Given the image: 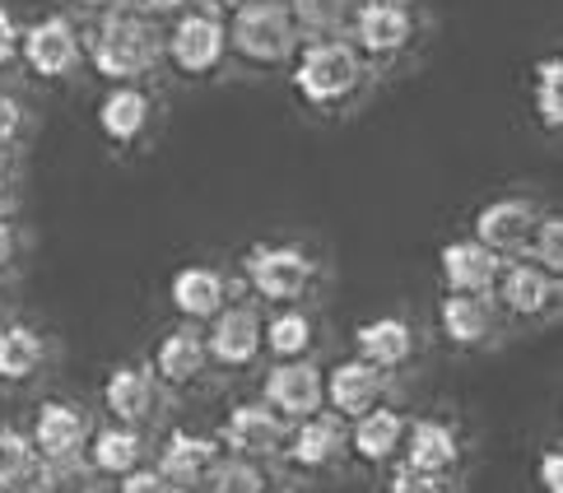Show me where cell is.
Segmentation results:
<instances>
[{
  "mask_svg": "<svg viewBox=\"0 0 563 493\" xmlns=\"http://www.w3.org/2000/svg\"><path fill=\"white\" fill-rule=\"evenodd\" d=\"M89 61L112 85H135L164 61V33H158L154 14L135 5H112L98 19L89 37Z\"/></svg>",
  "mask_w": 563,
  "mask_h": 493,
  "instance_id": "1",
  "label": "cell"
},
{
  "mask_svg": "<svg viewBox=\"0 0 563 493\" xmlns=\"http://www.w3.org/2000/svg\"><path fill=\"white\" fill-rule=\"evenodd\" d=\"M368 66L350 37H308V47L294 52V89L312 108H340L364 89Z\"/></svg>",
  "mask_w": 563,
  "mask_h": 493,
  "instance_id": "2",
  "label": "cell"
},
{
  "mask_svg": "<svg viewBox=\"0 0 563 493\" xmlns=\"http://www.w3.org/2000/svg\"><path fill=\"white\" fill-rule=\"evenodd\" d=\"M233 5V24L229 29V47L252 66H285L298 52V29L285 10V0H229Z\"/></svg>",
  "mask_w": 563,
  "mask_h": 493,
  "instance_id": "3",
  "label": "cell"
},
{
  "mask_svg": "<svg viewBox=\"0 0 563 493\" xmlns=\"http://www.w3.org/2000/svg\"><path fill=\"white\" fill-rule=\"evenodd\" d=\"M243 280L252 284V293L261 303L275 307H294L298 299H308L317 284V261L303 247L289 243H261L243 256Z\"/></svg>",
  "mask_w": 563,
  "mask_h": 493,
  "instance_id": "4",
  "label": "cell"
},
{
  "mask_svg": "<svg viewBox=\"0 0 563 493\" xmlns=\"http://www.w3.org/2000/svg\"><path fill=\"white\" fill-rule=\"evenodd\" d=\"M219 447L229 451V457H247V461H279L285 457V442H289V419H279V414L266 405V401H243L224 414V424H219Z\"/></svg>",
  "mask_w": 563,
  "mask_h": 493,
  "instance_id": "5",
  "label": "cell"
},
{
  "mask_svg": "<svg viewBox=\"0 0 563 493\" xmlns=\"http://www.w3.org/2000/svg\"><path fill=\"white\" fill-rule=\"evenodd\" d=\"M164 52H168L173 70H177V75H191V80L219 70V61L229 56V29H224V19H214V14H206V10L183 14V19L173 24V33H168Z\"/></svg>",
  "mask_w": 563,
  "mask_h": 493,
  "instance_id": "6",
  "label": "cell"
},
{
  "mask_svg": "<svg viewBox=\"0 0 563 493\" xmlns=\"http://www.w3.org/2000/svg\"><path fill=\"white\" fill-rule=\"evenodd\" d=\"M540 224V205L527 201V195H503V201H489L475 214V243H485L498 261H517V256L531 251Z\"/></svg>",
  "mask_w": 563,
  "mask_h": 493,
  "instance_id": "7",
  "label": "cell"
},
{
  "mask_svg": "<svg viewBox=\"0 0 563 493\" xmlns=\"http://www.w3.org/2000/svg\"><path fill=\"white\" fill-rule=\"evenodd\" d=\"M350 457V424L331 410H317L308 419L289 424V442H285V461L294 470H308V475H321Z\"/></svg>",
  "mask_w": 563,
  "mask_h": 493,
  "instance_id": "8",
  "label": "cell"
},
{
  "mask_svg": "<svg viewBox=\"0 0 563 493\" xmlns=\"http://www.w3.org/2000/svg\"><path fill=\"white\" fill-rule=\"evenodd\" d=\"M103 410L112 414V424L150 428L164 414V382L140 363H117L103 378Z\"/></svg>",
  "mask_w": 563,
  "mask_h": 493,
  "instance_id": "9",
  "label": "cell"
},
{
  "mask_svg": "<svg viewBox=\"0 0 563 493\" xmlns=\"http://www.w3.org/2000/svg\"><path fill=\"white\" fill-rule=\"evenodd\" d=\"M93 419L75 401H43L33 410L29 442L37 451V461H85Z\"/></svg>",
  "mask_w": 563,
  "mask_h": 493,
  "instance_id": "10",
  "label": "cell"
},
{
  "mask_svg": "<svg viewBox=\"0 0 563 493\" xmlns=\"http://www.w3.org/2000/svg\"><path fill=\"white\" fill-rule=\"evenodd\" d=\"M19 56H24V66L37 80H66L79 66V56H85V43H79V33L66 14H47L33 29L19 33Z\"/></svg>",
  "mask_w": 563,
  "mask_h": 493,
  "instance_id": "11",
  "label": "cell"
},
{
  "mask_svg": "<svg viewBox=\"0 0 563 493\" xmlns=\"http://www.w3.org/2000/svg\"><path fill=\"white\" fill-rule=\"evenodd\" d=\"M261 326H266V317H261L256 303H224L210 317V330H206V354L210 363L219 368H252L256 354H261Z\"/></svg>",
  "mask_w": 563,
  "mask_h": 493,
  "instance_id": "12",
  "label": "cell"
},
{
  "mask_svg": "<svg viewBox=\"0 0 563 493\" xmlns=\"http://www.w3.org/2000/svg\"><path fill=\"white\" fill-rule=\"evenodd\" d=\"M261 401H266L279 419H308V414L327 410V391H321V368L312 359H279L266 382H261Z\"/></svg>",
  "mask_w": 563,
  "mask_h": 493,
  "instance_id": "13",
  "label": "cell"
},
{
  "mask_svg": "<svg viewBox=\"0 0 563 493\" xmlns=\"http://www.w3.org/2000/svg\"><path fill=\"white\" fill-rule=\"evenodd\" d=\"M494 303L512 317H545L559 303V274L540 270L531 256H517V261H503L498 284H494Z\"/></svg>",
  "mask_w": 563,
  "mask_h": 493,
  "instance_id": "14",
  "label": "cell"
},
{
  "mask_svg": "<svg viewBox=\"0 0 563 493\" xmlns=\"http://www.w3.org/2000/svg\"><path fill=\"white\" fill-rule=\"evenodd\" d=\"M224 457V447H219L214 433H191V428H173L164 447H158V461L154 470L164 475L173 489L183 493H196L200 484H206V475L214 470V461Z\"/></svg>",
  "mask_w": 563,
  "mask_h": 493,
  "instance_id": "15",
  "label": "cell"
},
{
  "mask_svg": "<svg viewBox=\"0 0 563 493\" xmlns=\"http://www.w3.org/2000/svg\"><path fill=\"white\" fill-rule=\"evenodd\" d=\"M321 391H327V410L340 419H358L387 396V372L364 359H340L331 372H321Z\"/></svg>",
  "mask_w": 563,
  "mask_h": 493,
  "instance_id": "16",
  "label": "cell"
},
{
  "mask_svg": "<svg viewBox=\"0 0 563 493\" xmlns=\"http://www.w3.org/2000/svg\"><path fill=\"white\" fill-rule=\"evenodd\" d=\"M350 33L364 56H396L415 37V19L400 0H364L350 14Z\"/></svg>",
  "mask_w": 563,
  "mask_h": 493,
  "instance_id": "17",
  "label": "cell"
},
{
  "mask_svg": "<svg viewBox=\"0 0 563 493\" xmlns=\"http://www.w3.org/2000/svg\"><path fill=\"white\" fill-rule=\"evenodd\" d=\"M438 326L456 349H479L498 330V303L494 293H442Z\"/></svg>",
  "mask_w": 563,
  "mask_h": 493,
  "instance_id": "18",
  "label": "cell"
},
{
  "mask_svg": "<svg viewBox=\"0 0 563 493\" xmlns=\"http://www.w3.org/2000/svg\"><path fill=\"white\" fill-rule=\"evenodd\" d=\"M150 461V442H145V428H126V424H108V428H93L89 433V447H85V466L93 470L98 480H122L131 470H140Z\"/></svg>",
  "mask_w": 563,
  "mask_h": 493,
  "instance_id": "19",
  "label": "cell"
},
{
  "mask_svg": "<svg viewBox=\"0 0 563 493\" xmlns=\"http://www.w3.org/2000/svg\"><path fill=\"white\" fill-rule=\"evenodd\" d=\"M400 466H415L424 475H448L461 466V438L452 424L442 419H410L406 424V438H400Z\"/></svg>",
  "mask_w": 563,
  "mask_h": 493,
  "instance_id": "20",
  "label": "cell"
},
{
  "mask_svg": "<svg viewBox=\"0 0 563 493\" xmlns=\"http://www.w3.org/2000/svg\"><path fill=\"white\" fill-rule=\"evenodd\" d=\"M229 299H233V284L214 266H183L168 284V303L177 307L183 322H210Z\"/></svg>",
  "mask_w": 563,
  "mask_h": 493,
  "instance_id": "21",
  "label": "cell"
},
{
  "mask_svg": "<svg viewBox=\"0 0 563 493\" xmlns=\"http://www.w3.org/2000/svg\"><path fill=\"white\" fill-rule=\"evenodd\" d=\"M206 368H210L206 335H200L191 322L177 326V330H168V335H158L150 372H154V378L164 382V386H191V382L206 378Z\"/></svg>",
  "mask_w": 563,
  "mask_h": 493,
  "instance_id": "22",
  "label": "cell"
},
{
  "mask_svg": "<svg viewBox=\"0 0 563 493\" xmlns=\"http://www.w3.org/2000/svg\"><path fill=\"white\" fill-rule=\"evenodd\" d=\"M438 270H442V284H448V293H494L503 261L485 243L456 238V243H448L438 251Z\"/></svg>",
  "mask_w": 563,
  "mask_h": 493,
  "instance_id": "23",
  "label": "cell"
},
{
  "mask_svg": "<svg viewBox=\"0 0 563 493\" xmlns=\"http://www.w3.org/2000/svg\"><path fill=\"white\" fill-rule=\"evenodd\" d=\"M47 363H52V345L43 330L29 322H0V382L10 386L37 382Z\"/></svg>",
  "mask_w": 563,
  "mask_h": 493,
  "instance_id": "24",
  "label": "cell"
},
{
  "mask_svg": "<svg viewBox=\"0 0 563 493\" xmlns=\"http://www.w3.org/2000/svg\"><path fill=\"white\" fill-rule=\"evenodd\" d=\"M354 359L382 368L391 378L396 368L415 359V326L406 317H373L354 330Z\"/></svg>",
  "mask_w": 563,
  "mask_h": 493,
  "instance_id": "25",
  "label": "cell"
},
{
  "mask_svg": "<svg viewBox=\"0 0 563 493\" xmlns=\"http://www.w3.org/2000/svg\"><path fill=\"white\" fill-rule=\"evenodd\" d=\"M350 451L364 466H387L391 457H400V438H406V414L391 410V405H373L368 414L350 419Z\"/></svg>",
  "mask_w": 563,
  "mask_h": 493,
  "instance_id": "26",
  "label": "cell"
},
{
  "mask_svg": "<svg viewBox=\"0 0 563 493\" xmlns=\"http://www.w3.org/2000/svg\"><path fill=\"white\" fill-rule=\"evenodd\" d=\"M150 116H154V103L145 89L117 85L103 103H98V131H103L112 145H135L140 135L150 131Z\"/></svg>",
  "mask_w": 563,
  "mask_h": 493,
  "instance_id": "27",
  "label": "cell"
},
{
  "mask_svg": "<svg viewBox=\"0 0 563 493\" xmlns=\"http://www.w3.org/2000/svg\"><path fill=\"white\" fill-rule=\"evenodd\" d=\"M317 345V326L308 312H298V307H285V312H275V317L261 326V349L271 354V359H308Z\"/></svg>",
  "mask_w": 563,
  "mask_h": 493,
  "instance_id": "28",
  "label": "cell"
},
{
  "mask_svg": "<svg viewBox=\"0 0 563 493\" xmlns=\"http://www.w3.org/2000/svg\"><path fill=\"white\" fill-rule=\"evenodd\" d=\"M298 37H340L350 29L354 0H285Z\"/></svg>",
  "mask_w": 563,
  "mask_h": 493,
  "instance_id": "29",
  "label": "cell"
},
{
  "mask_svg": "<svg viewBox=\"0 0 563 493\" xmlns=\"http://www.w3.org/2000/svg\"><path fill=\"white\" fill-rule=\"evenodd\" d=\"M98 489H103V480L85 461H37L33 475L14 493H98Z\"/></svg>",
  "mask_w": 563,
  "mask_h": 493,
  "instance_id": "30",
  "label": "cell"
},
{
  "mask_svg": "<svg viewBox=\"0 0 563 493\" xmlns=\"http://www.w3.org/2000/svg\"><path fill=\"white\" fill-rule=\"evenodd\" d=\"M200 489H206V493H266L271 489V475H266V466H261V461L229 457V451H224Z\"/></svg>",
  "mask_w": 563,
  "mask_h": 493,
  "instance_id": "31",
  "label": "cell"
},
{
  "mask_svg": "<svg viewBox=\"0 0 563 493\" xmlns=\"http://www.w3.org/2000/svg\"><path fill=\"white\" fill-rule=\"evenodd\" d=\"M33 466H37V451L29 442V433L0 424V493H14L33 475Z\"/></svg>",
  "mask_w": 563,
  "mask_h": 493,
  "instance_id": "32",
  "label": "cell"
},
{
  "mask_svg": "<svg viewBox=\"0 0 563 493\" xmlns=\"http://www.w3.org/2000/svg\"><path fill=\"white\" fill-rule=\"evenodd\" d=\"M536 116L545 131L563 126V61L559 56H545L536 66Z\"/></svg>",
  "mask_w": 563,
  "mask_h": 493,
  "instance_id": "33",
  "label": "cell"
},
{
  "mask_svg": "<svg viewBox=\"0 0 563 493\" xmlns=\"http://www.w3.org/2000/svg\"><path fill=\"white\" fill-rule=\"evenodd\" d=\"M531 261L550 274H563V220L559 214H540L536 224V238H531Z\"/></svg>",
  "mask_w": 563,
  "mask_h": 493,
  "instance_id": "34",
  "label": "cell"
},
{
  "mask_svg": "<svg viewBox=\"0 0 563 493\" xmlns=\"http://www.w3.org/2000/svg\"><path fill=\"white\" fill-rule=\"evenodd\" d=\"M387 493H452V480L424 475V470H415V466H396L387 480Z\"/></svg>",
  "mask_w": 563,
  "mask_h": 493,
  "instance_id": "35",
  "label": "cell"
},
{
  "mask_svg": "<svg viewBox=\"0 0 563 493\" xmlns=\"http://www.w3.org/2000/svg\"><path fill=\"white\" fill-rule=\"evenodd\" d=\"M112 493H183V489H173L154 466H140V470H131V475L117 480Z\"/></svg>",
  "mask_w": 563,
  "mask_h": 493,
  "instance_id": "36",
  "label": "cell"
},
{
  "mask_svg": "<svg viewBox=\"0 0 563 493\" xmlns=\"http://www.w3.org/2000/svg\"><path fill=\"white\" fill-rule=\"evenodd\" d=\"M19 210V164L10 149H0V220Z\"/></svg>",
  "mask_w": 563,
  "mask_h": 493,
  "instance_id": "37",
  "label": "cell"
},
{
  "mask_svg": "<svg viewBox=\"0 0 563 493\" xmlns=\"http://www.w3.org/2000/svg\"><path fill=\"white\" fill-rule=\"evenodd\" d=\"M19 131H24V108L10 93H0V149H10L19 141Z\"/></svg>",
  "mask_w": 563,
  "mask_h": 493,
  "instance_id": "38",
  "label": "cell"
},
{
  "mask_svg": "<svg viewBox=\"0 0 563 493\" xmlns=\"http://www.w3.org/2000/svg\"><path fill=\"white\" fill-rule=\"evenodd\" d=\"M536 480H540V493H563V457H559V447H550L545 457H540Z\"/></svg>",
  "mask_w": 563,
  "mask_h": 493,
  "instance_id": "39",
  "label": "cell"
},
{
  "mask_svg": "<svg viewBox=\"0 0 563 493\" xmlns=\"http://www.w3.org/2000/svg\"><path fill=\"white\" fill-rule=\"evenodd\" d=\"M19 33H24V29H19L14 14L0 5V66H10L14 56H19Z\"/></svg>",
  "mask_w": 563,
  "mask_h": 493,
  "instance_id": "40",
  "label": "cell"
},
{
  "mask_svg": "<svg viewBox=\"0 0 563 493\" xmlns=\"http://www.w3.org/2000/svg\"><path fill=\"white\" fill-rule=\"evenodd\" d=\"M14 256H19V228L14 220H0V274L14 266Z\"/></svg>",
  "mask_w": 563,
  "mask_h": 493,
  "instance_id": "41",
  "label": "cell"
},
{
  "mask_svg": "<svg viewBox=\"0 0 563 493\" xmlns=\"http://www.w3.org/2000/svg\"><path fill=\"white\" fill-rule=\"evenodd\" d=\"M183 5H187V0H140V10H145V14H177Z\"/></svg>",
  "mask_w": 563,
  "mask_h": 493,
  "instance_id": "42",
  "label": "cell"
},
{
  "mask_svg": "<svg viewBox=\"0 0 563 493\" xmlns=\"http://www.w3.org/2000/svg\"><path fill=\"white\" fill-rule=\"evenodd\" d=\"M75 5H79V10H112L117 0H75Z\"/></svg>",
  "mask_w": 563,
  "mask_h": 493,
  "instance_id": "43",
  "label": "cell"
},
{
  "mask_svg": "<svg viewBox=\"0 0 563 493\" xmlns=\"http://www.w3.org/2000/svg\"><path fill=\"white\" fill-rule=\"evenodd\" d=\"M266 493H294V489H266Z\"/></svg>",
  "mask_w": 563,
  "mask_h": 493,
  "instance_id": "44",
  "label": "cell"
}]
</instances>
